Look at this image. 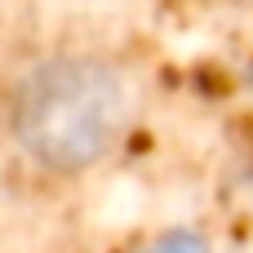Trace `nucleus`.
<instances>
[{"instance_id":"nucleus-1","label":"nucleus","mask_w":253,"mask_h":253,"mask_svg":"<svg viewBox=\"0 0 253 253\" xmlns=\"http://www.w3.org/2000/svg\"><path fill=\"white\" fill-rule=\"evenodd\" d=\"M4 138L40 173L107 165L133 129V80L116 58L62 49L36 58L4 93Z\"/></svg>"},{"instance_id":"nucleus-2","label":"nucleus","mask_w":253,"mask_h":253,"mask_svg":"<svg viewBox=\"0 0 253 253\" xmlns=\"http://www.w3.org/2000/svg\"><path fill=\"white\" fill-rule=\"evenodd\" d=\"M129 253H213V245L200 231H160V236L133 245Z\"/></svg>"},{"instance_id":"nucleus-3","label":"nucleus","mask_w":253,"mask_h":253,"mask_svg":"<svg viewBox=\"0 0 253 253\" xmlns=\"http://www.w3.org/2000/svg\"><path fill=\"white\" fill-rule=\"evenodd\" d=\"M227 4H236V9H249V13H253V0H227Z\"/></svg>"}]
</instances>
